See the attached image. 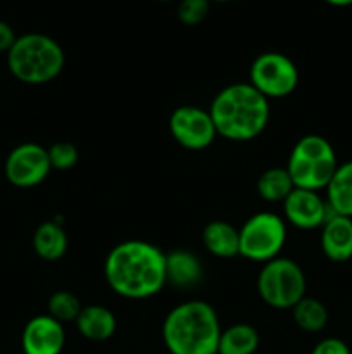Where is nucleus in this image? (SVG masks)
Masks as SVG:
<instances>
[{
  "label": "nucleus",
  "mask_w": 352,
  "mask_h": 354,
  "mask_svg": "<svg viewBox=\"0 0 352 354\" xmlns=\"http://www.w3.org/2000/svg\"><path fill=\"white\" fill-rule=\"evenodd\" d=\"M104 277L113 292L126 299H147L164 289L166 252L147 241H124L106 256Z\"/></svg>",
  "instance_id": "obj_1"
},
{
  "label": "nucleus",
  "mask_w": 352,
  "mask_h": 354,
  "mask_svg": "<svg viewBox=\"0 0 352 354\" xmlns=\"http://www.w3.org/2000/svg\"><path fill=\"white\" fill-rule=\"evenodd\" d=\"M209 114L217 137L231 142L257 138L269 123V100L251 83H231L214 95Z\"/></svg>",
  "instance_id": "obj_2"
},
{
  "label": "nucleus",
  "mask_w": 352,
  "mask_h": 354,
  "mask_svg": "<svg viewBox=\"0 0 352 354\" xmlns=\"http://www.w3.org/2000/svg\"><path fill=\"white\" fill-rule=\"evenodd\" d=\"M221 324L216 310L200 299L173 308L162 322V341L171 354H217Z\"/></svg>",
  "instance_id": "obj_3"
},
{
  "label": "nucleus",
  "mask_w": 352,
  "mask_h": 354,
  "mask_svg": "<svg viewBox=\"0 0 352 354\" xmlns=\"http://www.w3.org/2000/svg\"><path fill=\"white\" fill-rule=\"evenodd\" d=\"M66 66V54L57 40L43 33L17 37L7 52L10 75L26 85H45L57 78Z\"/></svg>",
  "instance_id": "obj_4"
},
{
  "label": "nucleus",
  "mask_w": 352,
  "mask_h": 354,
  "mask_svg": "<svg viewBox=\"0 0 352 354\" xmlns=\"http://www.w3.org/2000/svg\"><path fill=\"white\" fill-rule=\"evenodd\" d=\"M285 168L295 189L320 192L326 190L337 171L338 161L328 138L321 135H306L295 142Z\"/></svg>",
  "instance_id": "obj_5"
},
{
  "label": "nucleus",
  "mask_w": 352,
  "mask_h": 354,
  "mask_svg": "<svg viewBox=\"0 0 352 354\" xmlns=\"http://www.w3.org/2000/svg\"><path fill=\"white\" fill-rule=\"evenodd\" d=\"M306 275L297 261L275 258L264 263L257 275L259 297L275 310H292L306 297Z\"/></svg>",
  "instance_id": "obj_6"
},
{
  "label": "nucleus",
  "mask_w": 352,
  "mask_h": 354,
  "mask_svg": "<svg viewBox=\"0 0 352 354\" xmlns=\"http://www.w3.org/2000/svg\"><path fill=\"white\" fill-rule=\"evenodd\" d=\"M240 256L255 263L278 258L286 242V225L282 216L269 211L255 213L238 228Z\"/></svg>",
  "instance_id": "obj_7"
},
{
  "label": "nucleus",
  "mask_w": 352,
  "mask_h": 354,
  "mask_svg": "<svg viewBox=\"0 0 352 354\" xmlns=\"http://www.w3.org/2000/svg\"><path fill=\"white\" fill-rule=\"evenodd\" d=\"M299 69L282 52H264L251 64L248 83L268 100L285 99L299 86Z\"/></svg>",
  "instance_id": "obj_8"
},
{
  "label": "nucleus",
  "mask_w": 352,
  "mask_h": 354,
  "mask_svg": "<svg viewBox=\"0 0 352 354\" xmlns=\"http://www.w3.org/2000/svg\"><path fill=\"white\" fill-rule=\"evenodd\" d=\"M52 166L47 149L35 142H24L9 152L3 165L7 182L17 189H31L47 180Z\"/></svg>",
  "instance_id": "obj_9"
},
{
  "label": "nucleus",
  "mask_w": 352,
  "mask_h": 354,
  "mask_svg": "<svg viewBox=\"0 0 352 354\" xmlns=\"http://www.w3.org/2000/svg\"><path fill=\"white\" fill-rule=\"evenodd\" d=\"M169 133L188 151H204L217 137L209 111L197 106H179L169 116Z\"/></svg>",
  "instance_id": "obj_10"
},
{
  "label": "nucleus",
  "mask_w": 352,
  "mask_h": 354,
  "mask_svg": "<svg viewBox=\"0 0 352 354\" xmlns=\"http://www.w3.org/2000/svg\"><path fill=\"white\" fill-rule=\"evenodd\" d=\"M283 220L289 221L300 230L321 228L331 214L328 203L320 192L304 189H293L292 194L283 201Z\"/></svg>",
  "instance_id": "obj_11"
},
{
  "label": "nucleus",
  "mask_w": 352,
  "mask_h": 354,
  "mask_svg": "<svg viewBox=\"0 0 352 354\" xmlns=\"http://www.w3.org/2000/svg\"><path fill=\"white\" fill-rule=\"evenodd\" d=\"M64 346V325L50 315H38L24 325L21 335L24 354H61Z\"/></svg>",
  "instance_id": "obj_12"
},
{
  "label": "nucleus",
  "mask_w": 352,
  "mask_h": 354,
  "mask_svg": "<svg viewBox=\"0 0 352 354\" xmlns=\"http://www.w3.org/2000/svg\"><path fill=\"white\" fill-rule=\"evenodd\" d=\"M320 244L330 261L347 263L352 259V218L331 213L321 227Z\"/></svg>",
  "instance_id": "obj_13"
},
{
  "label": "nucleus",
  "mask_w": 352,
  "mask_h": 354,
  "mask_svg": "<svg viewBox=\"0 0 352 354\" xmlns=\"http://www.w3.org/2000/svg\"><path fill=\"white\" fill-rule=\"evenodd\" d=\"M76 328L79 334L92 342H104L114 335L117 328V320L113 311L100 304L83 306L76 318Z\"/></svg>",
  "instance_id": "obj_14"
},
{
  "label": "nucleus",
  "mask_w": 352,
  "mask_h": 354,
  "mask_svg": "<svg viewBox=\"0 0 352 354\" xmlns=\"http://www.w3.org/2000/svg\"><path fill=\"white\" fill-rule=\"evenodd\" d=\"M204 268L200 259L193 252L185 249L166 254V282L179 287V289H190L202 280Z\"/></svg>",
  "instance_id": "obj_15"
},
{
  "label": "nucleus",
  "mask_w": 352,
  "mask_h": 354,
  "mask_svg": "<svg viewBox=\"0 0 352 354\" xmlns=\"http://www.w3.org/2000/svg\"><path fill=\"white\" fill-rule=\"evenodd\" d=\"M204 248L221 259L240 256V234L238 228L224 220H214L202 230Z\"/></svg>",
  "instance_id": "obj_16"
},
{
  "label": "nucleus",
  "mask_w": 352,
  "mask_h": 354,
  "mask_svg": "<svg viewBox=\"0 0 352 354\" xmlns=\"http://www.w3.org/2000/svg\"><path fill=\"white\" fill-rule=\"evenodd\" d=\"M33 251L43 261H59L68 252V234L59 221H43L33 234Z\"/></svg>",
  "instance_id": "obj_17"
},
{
  "label": "nucleus",
  "mask_w": 352,
  "mask_h": 354,
  "mask_svg": "<svg viewBox=\"0 0 352 354\" xmlns=\"http://www.w3.org/2000/svg\"><path fill=\"white\" fill-rule=\"evenodd\" d=\"M326 203L331 213L352 218V159L338 165L326 187Z\"/></svg>",
  "instance_id": "obj_18"
},
{
  "label": "nucleus",
  "mask_w": 352,
  "mask_h": 354,
  "mask_svg": "<svg viewBox=\"0 0 352 354\" xmlns=\"http://www.w3.org/2000/svg\"><path fill=\"white\" fill-rule=\"evenodd\" d=\"M259 342V332L252 325L235 324L221 330L217 354H254Z\"/></svg>",
  "instance_id": "obj_19"
},
{
  "label": "nucleus",
  "mask_w": 352,
  "mask_h": 354,
  "mask_svg": "<svg viewBox=\"0 0 352 354\" xmlns=\"http://www.w3.org/2000/svg\"><path fill=\"white\" fill-rule=\"evenodd\" d=\"M292 318L300 330L307 334H317L328 325L330 315L323 301L306 296L292 308Z\"/></svg>",
  "instance_id": "obj_20"
},
{
  "label": "nucleus",
  "mask_w": 352,
  "mask_h": 354,
  "mask_svg": "<svg viewBox=\"0 0 352 354\" xmlns=\"http://www.w3.org/2000/svg\"><path fill=\"white\" fill-rule=\"evenodd\" d=\"M293 187L286 168H269L257 178V194L266 203H283L292 194Z\"/></svg>",
  "instance_id": "obj_21"
},
{
  "label": "nucleus",
  "mask_w": 352,
  "mask_h": 354,
  "mask_svg": "<svg viewBox=\"0 0 352 354\" xmlns=\"http://www.w3.org/2000/svg\"><path fill=\"white\" fill-rule=\"evenodd\" d=\"M83 310V304L76 294L69 292V290H57L48 297L47 303V315L61 322L62 325L69 324V322H76L79 311Z\"/></svg>",
  "instance_id": "obj_22"
},
{
  "label": "nucleus",
  "mask_w": 352,
  "mask_h": 354,
  "mask_svg": "<svg viewBox=\"0 0 352 354\" xmlns=\"http://www.w3.org/2000/svg\"><path fill=\"white\" fill-rule=\"evenodd\" d=\"M48 152V161H50L52 169L57 171H68L72 169L79 161V151L72 142L68 140H59L52 144L47 149Z\"/></svg>",
  "instance_id": "obj_23"
},
{
  "label": "nucleus",
  "mask_w": 352,
  "mask_h": 354,
  "mask_svg": "<svg viewBox=\"0 0 352 354\" xmlns=\"http://www.w3.org/2000/svg\"><path fill=\"white\" fill-rule=\"evenodd\" d=\"M211 9L209 0H179L176 16L185 26H197L207 17Z\"/></svg>",
  "instance_id": "obj_24"
},
{
  "label": "nucleus",
  "mask_w": 352,
  "mask_h": 354,
  "mask_svg": "<svg viewBox=\"0 0 352 354\" xmlns=\"http://www.w3.org/2000/svg\"><path fill=\"white\" fill-rule=\"evenodd\" d=\"M311 354H352L351 348L345 341L338 337H326L321 339L313 348Z\"/></svg>",
  "instance_id": "obj_25"
},
{
  "label": "nucleus",
  "mask_w": 352,
  "mask_h": 354,
  "mask_svg": "<svg viewBox=\"0 0 352 354\" xmlns=\"http://www.w3.org/2000/svg\"><path fill=\"white\" fill-rule=\"evenodd\" d=\"M17 40V35L14 31V28L9 23H6L3 19H0V52H9L10 47L14 45V41Z\"/></svg>",
  "instance_id": "obj_26"
},
{
  "label": "nucleus",
  "mask_w": 352,
  "mask_h": 354,
  "mask_svg": "<svg viewBox=\"0 0 352 354\" xmlns=\"http://www.w3.org/2000/svg\"><path fill=\"white\" fill-rule=\"evenodd\" d=\"M326 3H330V6H335V7H347V6H352V0H324Z\"/></svg>",
  "instance_id": "obj_27"
},
{
  "label": "nucleus",
  "mask_w": 352,
  "mask_h": 354,
  "mask_svg": "<svg viewBox=\"0 0 352 354\" xmlns=\"http://www.w3.org/2000/svg\"><path fill=\"white\" fill-rule=\"evenodd\" d=\"M209 2H217V3H226V2H231V0H209Z\"/></svg>",
  "instance_id": "obj_28"
},
{
  "label": "nucleus",
  "mask_w": 352,
  "mask_h": 354,
  "mask_svg": "<svg viewBox=\"0 0 352 354\" xmlns=\"http://www.w3.org/2000/svg\"><path fill=\"white\" fill-rule=\"evenodd\" d=\"M157 2H173V0H157Z\"/></svg>",
  "instance_id": "obj_29"
}]
</instances>
